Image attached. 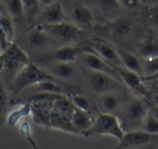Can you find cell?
<instances>
[{
	"mask_svg": "<svg viewBox=\"0 0 158 149\" xmlns=\"http://www.w3.org/2000/svg\"><path fill=\"white\" fill-rule=\"evenodd\" d=\"M18 104V103H17ZM32 115V104L29 102L19 103L16 107H13L12 110L8 112L7 117H6V124L8 126H16L20 121H23L24 118H27Z\"/></svg>",
	"mask_w": 158,
	"mask_h": 149,
	"instance_id": "cell-18",
	"label": "cell"
},
{
	"mask_svg": "<svg viewBox=\"0 0 158 149\" xmlns=\"http://www.w3.org/2000/svg\"><path fill=\"white\" fill-rule=\"evenodd\" d=\"M142 129L148 131L153 135H158V119L155 117V115L149 110V112L146 113L145 118L143 119L142 123Z\"/></svg>",
	"mask_w": 158,
	"mask_h": 149,
	"instance_id": "cell-25",
	"label": "cell"
},
{
	"mask_svg": "<svg viewBox=\"0 0 158 149\" xmlns=\"http://www.w3.org/2000/svg\"><path fill=\"white\" fill-rule=\"evenodd\" d=\"M48 79L56 78L49 71L40 68L33 61H31L26 66H24L10 82V86H8V91L11 94L10 98L17 99L20 94L25 92L26 90H29L30 87Z\"/></svg>",
	"mask_w": 158,
	"mask_h": 149,
	"instance_id": "cell-1",
	"label": "cell"
},
{
	"mask_svg": "<svg viewBox=\"0 0 158 149\" xmlns=\"http://www.w3.org/2000/svg\"><path fill=\"white\" fill-rule=\"evenodd\" d=\"M69 97H70V100L73 102L74 106L79 107L81 110L87 111V112L93 115L96 105H94V103L92 102L90 99H88L86 95L80 94V93H71V94H69ZM96 109H98V107H96Z\"/></svg>",
	"mask_w": 158,
	"mask_h": 149,
	"instance_id": "cell-23",
	"label": "cell"
},
{
	"mask_svg": "<svg viewBox=\"0 0 158 149\" xmlns=\"http://www.w3.org/2000/svg\"><path fill=\"white\" fill-rule=\"evenodd\" d=\"M86 48V47H85ZM76 63L81 66V67H85L87 69H92V71H100L105 72V73H108L113 77L117 78L118 73L115 71V68L110 64L108 62H106L101 56H99L98 54H95L93 50L86 48L81 54L79 55Z\"/></svg>",
	"mask_w": 158,
	"mask_h": 149,
	"instance_id": "cell-6",
	"label": "cell"
},
{
	"mask_svg": "<svg viewBox=\"0 0 158 149\" xmlns=\"http://www.w3.org/2000/svg\"><path fill=\"white\" fill-rule=\"evenodd\" d=\"M18 130H19V133L22 134L24 137H26V138L29 140V142L31 143L33 148H38L37 144H36V142H35V140L32 138V128H31L30 122L27 121V118H24L23 121H20V122L18 123Z\"/></svg>",
	"mask_w": 158,
	"mask_h": 149,
	"instance_id": "cell-26",
	"label": "cell"
},
{
	"mask_svg": "<svg viewBox=\"0 0 158 149\" xmlns=\"http://www.w3.org/2000/svg\"><path fill=\"white\" fill-rule=\"evenodd\" d=\"M38 25L43 30H45L52 38H55L56 41L65 42L68 44L77 42L80 37L83 35V32L86 31L79 28L77 25H75L71 20L55 24H38Z\"/></svg>",
	"mask_w": 158,
	"mask_h": 149,
	"instance_id": "cell-5",
	"label": "cell"
},
{
	"mask_svg": "<svg viewBox=\"0 0 158 149\" xmlns=\"http://www.w3.org/2000/svg\"><path fill=\"white\" fill-rule=\"evenodd\" d=\"M5 6L15 22L22 20L25 16V10L22 0H5Z\"/></svg>",
	"mask_w": 158,
	"mask_h": 149,
	"instance_id": "cell-24",
	"label": "cell"
},
{
	"mask_svg": "<svg viewBox=\"0 0 158 149\" xmlns=\"http://www.w3.org/2000/svg\"><path fill=\"white\" fill-rule=\"evenodd\" d=\"M69 19L83 30H92L95 25V17L93 12L82 4H77L71 10Z\"/></svg>",
	"mask_w": 158,
	"mask_h": 149,
	"instance_id": "cell-13",
	"label": "cell"
},
{
	"mask_svg": "<svg viewBox=\"0 0 158 149\" xmlns=\"http://www.w3.org/2000/svg\"><path fill=\"white\" fill-rule=\"evenodd\" d=\"M96 6L105 13H111L120 6L118 0H95Z\"/></svg>",
	"mask_w": 158,
	"mask_h": 149,
	"instance_id": "cell-28",
	"label": "cell"
},
{
	"mask_svg": "<svg viewBox=\"0 0 158 149\" xmlns=\"http://www.w3.org/2000/svg\"><path fill=\"white\" fill-rule=\"evenodd\" d=\"M158 71V55L152 57V59H148L144 62V74L145 75H150L152 73ZM144 77V75H143Z\"/></svg>",
	"mask_w": 158,
	"mask_h": 149,
	"instance_id": "cell-30",
	"label": "cell"
},
{
	"mask_svg": "<svg viewBox=\"0 0 158 149\" xmlns=\"http://www.w3.org/2000/svg\"><path fill=\"white\" fill-rule=\"evenodd\" d=\"M119 5L127 10H135L140 5V0H118Z\"/></svg>",
	"mask_w": 158,
	"mask_h": 149,
	"instance_id": "cell-31",
	"label": "cell"
},
{
	"mask_svg": "<svg viewBox=\"0 0 158 149\" xmlns=\"http://www.w3.org/2000/svg\"><path fill=\"white\" fill-rule=\"evenodd\" d=\"M149 104V103H148ZM149 110L155 115V117L158 119V105L157 104H149Z\"/></svg>",
	"mask_w": 158,
	"mask_h": 149,
	"instance_id": "cell-33",
	"label": "cell"
},
{
	"mask_svg": "<svg viewBox=\"0 0 158 149\" xmlns=\"http://www.w3.org/2000/svg\"><path fill=\"white\" fill-rule=\"evenodd\" d=\"M70 20L65 12L63 5L60 0H56L55 2L43 6V10L36 16V24H55Z\"/></svg>",
	"mask_w": 158,
	"mask_h": 149,
	"instance_id": "cell-10",
	"label": "cell"
},
{
	"mask_svg": "<svg viewBox=\"0 0 158 149\" xmlns=\"http://www.w3.org/2000/svg\"><path fill=\"white\" fill-rule=\"evenodd\" d=\"M157 135L150 134L145 130H132V131H125V135L121 141H119L117 148H132V147H139L148 144L156 138Z\"/></svg>",
	"mask_w": 158,
	"mask_h": 149,
	"instance_id": "cell-12",
	"label": "cell"
},
{
	"mask_svg": "<svg viewBox=\"0 0 158 149\" xmlns=\"http://www.w3.org/2000/svg\"><path fill=\"white\" fill-rule=\"evenodd\" d=\"M86 137L90 136H111L121 141L125 130L121 122L114 113H105V112H98L95 117L93 125L90 129L83 134Z\"/></svg>",
	"mask_w": 158,
	"mask_h": 149,
	"instance_id": "cell-3",
	"label": "cell"
},
{
	"mask_svg": "<svg viewBox=\"0 0 158 149\" xmlns=\"http://www.w3.org/2000/svg\"><path fill=\"white\" fill-rule=\"evenodd\" d=\"M85 46L67 44L63 47L54 49L40 57V61H51V62H76L79 55L85 50Z\"/></svg>",
	"mask_w": 158,
	"mask_h": 149,
	"instance_id": "cell-9",
	"label": "cell"
},
{
	"mask_svg": "<svg viewBox=\"0 0 158 149\" xmlns=\"http://www.w3.org/2000/svg\"><path fill=\"white\" fill-rule=\"evenodd\" d=\"M120 97L117 91H107L98 94L96 98V107L99 112L105 113H114L120 107Z\"/></svg>",
	"mask_w": 158,
	"mask_h": 149,
	"instance_id": "cell-15",
	"label": "cell"
},
{
	"mask_svg": "<svg viewBox=\"0 0 158 149\" xmlns=\"http://www.w3.org/2000/svg\"><path fill=\"white\" fill-rule=\"evenodd\" d=\"M115 71L118 73V77L126 85L128 88L133 90L135 92L139 93L144 98H149V91L148 88L144 85V80H143V75L137 73L135 71H131V69H127L125 67H115Z\"/></svg>",
	"mask_w": 158,
	"mask_h": 149,
	"instance_id": "cell-11",
	"label": "cell"
},
{
	"mask_svg": "<svg viewBox=\"0 0 158 149\" xmlns=\"http://www.w3.org/2000/svg\"><path fill=\"white\" fill-rule=\"evenodd\" d=\"M2 80L4 79L1 75V68H0V115L7 110L8 104H10V93L6 91Z\"/></svg>",
	"mask_w": 158,
	"mask_h": 149,
	"instance_id": "cell-27",
	"label": "cell"
},
{
	"mask_svg": "<svg viewBox=\"0 0 158 149\" xmlns=\"http://www.w3.org/2000/svg\"><path fill=\"white\" fill-rule=\"evenodd\" d=\"M149 16H150L151 22L158 28V5H156V6H153L152 8H150V11H149Z\"/></svg>",
	"mask_w": 158,
	"mask_h": 149,
	"instance_id": "cell-32",
	"label": "cell"
},
{
	"mask_svg": "<svg viewBox=\"0 0 158 149\" xmlns=\"http://www.w3.org/2000/svg\"><path fill=\"white\" fill-rule=\"evenodd\" d=\"M56 0H40V4L42 6H47V5H50L52 2H55Z\"/></svg>",
	"mask_w": 158,
	"mask_h": 149,
	"instance_id": "cell-36",
	"label": "cell"
},
{
	"mask_svg": "<svg viewBox=\"0 0 158 149\" xmlns=\"http://www.w3.org/2000/svg\"><path fill=\"white\" fill-rule=\"evenodd\" d=\"M149 112V104L142 98H135L126 104L124 109V123L123 125L140 126L143 119L145 118L146 113Z\"/></svg>",
	"mask_w": 158,
	"mask_h": 149,
	"instance_id": "cell-7",
	"label": "cell"
},
{
	"mask_svg": "<svg viewBox=\"0 0 158 149\" xmlns=\"http://www.w3.org/2000/svg\"><path fill=\"white\" fill-rule=\"evenodd\" d=\"M30 62V56L18 44L11 42L8 47L0 54V68L2 79H8L11 82L17 73Z\"/></svg>",
	"mask_w": 158,
	"mask_h": 149,
	"instance_id": "cell-2",
	"label": "cell"
},
{
	"mask_svg": "<svg viewBox=\"0 0 158 149\" xmlns=\"http://www.w3.org/2000/svg\"><path fill=\"white\" fill-rule=\"evenodd\" d=\"M158 78V71L155 72V73H152L150 75H144L143 77V80L144 81H149V80H152V79H157Z\"/></svg>",
	"mask_w": 158,
	"mask_h": 149,
	"instance_id": "cell-34",
	"label": "cell"
},
{
	"mask_svg": "<svg viewBox=\"0 0 158 149\" xmlns=\"http://www.w3.org/2000/svg\"><path fill=\"white\" fill-rule=\"evenodd\" d=\"M26 41L32 48H45L52 46L56 39L52 38L45 30H43L38 24H35L26 33Z\"/></svg>",
	"mask_w": 158,
	"mask_h": 149,
	"instance_id": "cell-14",
	"label": "cell"
},
{
	"mask_svg": "<svg viewBox=\"0 0 158 149\" xmlns=\"http://www.w3.org/2000/svg\"><path fill=\"white\" fill-rule=\"evenodd\" d=\"M50 73L55 78L62 79L64 81H70L76 77V64L74 62H55L50 67Z\"/></svg>",
	"mask_w": 158,
	"mask_h": 149,
	"instance_id": "cell-19",
	"label": "cell"
},
{
	"mask_svg": "<svg viewBox=\"0 0 158 149\" xmlns=\"http://www.w3.org/2000/svg\"><path fill=\"white\" fill-rule=\"evenodd\" d=\"M70 121L71 125L75 129V131H81L83 135L86 131L90 129V126L93 125L94 118L92 117V113H89L85 110H81V109L75 106Z\"/></svg>",
	"mask_w": 158,
	"mask_h": 149,
	"instance_id": "cell-16",
	"label": "cell"
},
{
	"mask_svg": "<svg viewBox=\"0 0 158 149\" xmlns=\"http://www.w3.org/2000/svg\"><path fill=\"white\" fill-rule=\"evenodd\" d=\"M0 26L4 30L5 35L7 36L10 42H13L15 38V20L10 15L6 6L0 4Z\"/></svg>",
	"mask_w": 158,
	"mask_h": 149,
	"instance_id": "cell-22",
	"label": "cell"
},
{
	"mask_svg": "<svg viewBox=\"0 0 158 149\" xmlns=\"http://www.w3.org/2000/svg\"><path fill=\"white\" fill-rule=\"evenodd\" d=\"M144 82H150L151 86L153 88H156V91L158 92V78L157 79H152V80H149V81H144Z\"/></svg>",
	"mask_w": 158,
	"mask_h": 149,
	"instance_id": "cell-35",
	"label": "cell"
},
{
	"mask_svg": "<svg viewBox=\"0 0 158 149\" xmlns=\"http://www.w3.org/2000/svg\"><path fill=\"white\" fill-rule=\"evenodd\" d=\"M108 31L115 37H126L131 35L135 29V22L127 17H119L107 25Z\"/></svg>",
	"mask_w": 158,
	"mask_h": 149,
	"instance_id": "cell-17",
	"label": "cell"
},
{
	"mask_svg": "<svg viewBox=\"0 0 158 149\" xmlns=\"http://www.w3.org/2000/svg\"><path fill=\"white\" fill-rule=\"evenodd\" d=\"M139 55L144 60L152 59L158 55V37L153 33H150L145 39H143L140 44L138 46Z\"/></svg>",
	"mask_w": 158,
	"mask_h": 149,
	"instance_id": "cell-21",
	"label": "cell"
},
{
	"mask_svg": "<svg viewBox=\"0 0 158 149\" xmlns=\"http://www.w3.org/2000/svg\"><path fill=\"white\" fill-rule=\"evenodd\" d=\"M81 71L83 73L85 80L88 84L89 88L96 94L103 93L107 91H117L121 87V84L119 82L115 77H113L108 73L100 71H92L87 69L85 67H81Z\"/></svg>",
	"mask_w": 158,
	"mask_h": 149,
	"instance_id": "cell-4",
	"label": "cell"
},
{
	"mask_svg": "<svg viewBox=\"0 0 158 149\" xmlns=\"http://www.w3.org/2000/svg\"><path fill=\"white\" fill-rule=\"evenodd\" d=\"M157 105H158V102H157Z\"/></svg>",
	"mask_w": 158,
	"mask_h": 149,
	"instance_id": "cell-37",
	"label": "cell"
},
{
	"mask_svg": "<svg viewBox=\"0 0 158 149\" xmlns=\"http://www.w3.org/2000/svg\"><path fill=\"white\" fill-rule=\"evenodd\" d=\"M85 47L93 50L95 54H98L99 56H101L106 62L112 64L114 68L115 67H123L117 47H114L111 43L101 41V39H92V41H87Z\"/></svg>",
	"mask_w": 158,
	"mask_h": 149,
	"instance_id": "cell-8",
	"label": "cell"
},
{
	"mask_svg": "<svg viewBox=\"0 0 158 149\" xmlns=\"http://www.w3.org/2000/svg\"><path fill=\"white\" fill-rule=\"evenodd\" d=\"M23 6L25 10V15H29L30 17L37 16V11L40 8V0H22Z\"/></svg>",
	"mask_w": 158,
	"mask_h": 149,
	"instance_id": "cell-29",
	"label": "cell"
},
{
	"mask_svg": "<svg viewBox=\"0 0 158 149\" xmlns=\"http://www.w3.org/2000/svg\"><path fill=\"white\" fill-rule=\"evenodd\" d=\"M117 50H118V54L120 56V60H121V64L125 68L135 71L142 75L144 74V64L135 53H131L130 50L123 49V48H117Z\"/></svg>",
	"mask_w": 158,
	"mask_h": 149,
	"instance_id": "cell-20",
	"label": "cell"
}]
</instances>
